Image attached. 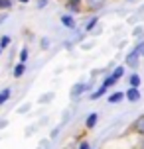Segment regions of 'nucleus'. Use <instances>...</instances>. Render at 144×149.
I'll list each match as a JSON object with an SVG mask.
<instances>
[{"label":"nucleus","instance_id":"f03ea898","mask_svg":"<svg viewBox=\"0 0 144 149\" xmlns=\"http://www.w3.org/2000/svg\"><path fill=\"white\" fill-rule=\"evenodd\" d=\"M83 90H87V84H85V82H77L75 86L71 88V96H73V98H77L79 94H81V92H83Z\"/></svg>","mask_w":144,"mask_h":149},{"label":"nucleus","instance_id":"a211bd4d","mask_svg":"<svg viewBox=\"0 0 144 149\" xmlns=\"http://www.w3.org/2000/svg\"><path fill=\"white\" fill-rule=\"evenodd\" d=\"M47 45H49V39H47V37H44V39H42V47H44V49H47Z\"/></svg>","mask_w":144,"mask_h":149},{"label":"nucleus","instance_id":"423d86ee","mask_svg":"<svg viewBox=\"0 0 144 149\" xmlns=\"http://www.w3.org/2000/svg\"><path fill=\"white\" fill-rule=\"evenodd\" d=\"M128 82H130V86H132V88H138V86H140V77H138V74H130Z\"/></svg>","mask_w":144,"mask_h":149},{"label":"nucleus","instance_id":"4be33fe9","mask_svg":"<svg viewBox=\"0 0 144 149\" xmlns=\"http://www.w3.org/2000/svg\"><path fill=\"white\" fill-rule=\"evenodd\" d=\"M140 149H144V139H142V143H140Z\"/></svg>","mask_w":144,"mask_h":149},{"label":"nucleus","instance_id":"393cba45","mask_svg":"<svg viewBox=\"0 0 144 149\" xmlns=\"http://www.w3.org/2000/svg\"><path fill=\"white\" fill-rule=\"evenodd\" d=\"M0 51H2V49H0Z\"/></svg>","mask_w":144,"mask_h":149},{"label":"nucleus","instance_id":"f3484780","mask_svg":"<svg viewBox=\"0 0 144 149\" xmlns=\"http://www.w3.org/2000/svg\"><path fill=\"white\" fill-rule=\"evenodd\" d=\"M10 4H12L10 0H0V8H10Z\"/></svg>","mask_w":144,"mask_h":149},{"label":"nucleus","instance_id":"dca6fc26","mask_svg":"<svg viewBox=\"0 0 144 149\" xmlns=\"http://www.w3.org/2000/svg\"><path fill=\"white\" fill-rule=\"evenodd\" d=\"M26 59H28V49L24 47L22 53H20V63H26Z\"/></svg>","mask_w":144,"mask_h":149},{"label":"nucleus","instance_id":"2eb2a0df","mask_svg":"<svg viewBox=\"0 0 144 149\" xmlns=\"http://www.w3.org/2000/svg\"><path fill=\"white\" fill-rule=\"evenodd\" d=\"M95 24H97V18H91V20H89V24H87V28H85V30H87V31H91L93 28H95Z\"/></svg>","mask_w":144,"mask_h":149},{"label":"nucleus","instance_id":"1a4fd4ad","mask_svg":"<svg viewBox=\"0 0 144 149\" xmlns=\"http://www.w3.org/2000/svg\"><path fill=\"white\" fill-rule=\"evenodd\" d=\"M99 120V114H89V118H87V127H95Z\"/></svg>","mask_w":144,"mask_h":149},{"label":"nucleus","instance_id":"39448f33","mask_svg":"<svg viewBox=\"0 0 144 149\" xmlns=\"http://www.w3.org/2000/svg\"><path fill=\"white\" fill-rule=\"evenodd\" d=\"M24 71H26V65H24V63H18V65L14 67V77H16V79H20V77L24 74Z\"/></svg>","mask_w":144,"mask_h":149},{"label":"nucleus","instance_id":"0eeeda50","mask_svg":"<svg viewBox=\"0 0 144 149\" xmlns=\"http://www.w3.org/2000/svg\"><path fill=\"white\" fill-rule=\"evenodd\" d=\"M116 82H119V79H114L113 74H109V77L105 79V82H103V86H105V88H109V86H113V84H116Z\"/></svg>","mask_w":144,"mask_h":149},{"label":"nucleus","instance_id":"9b49d317","mask_svg":"<svg viewBox=\"0 0 144 149\" xmlns=\"http://www.w3.org/2000/svg\"><path fill=\"white\" fill-rule=\"evenodd\" d=\"M10 94H12V90H10V88L2 90V92H0V104H4V102H6L8 98H10Z\"/></svg>","mask_w":144,"mask_h":149},{"label":"nucleus","instance_id":"5701e85b","mask_svg":"<svg viewBox=\"0 0 144 149\" xmlns=\"http://www.w3.org/2000/svg\"><path fill=\"white\" fill-rule=\"evenodd\" d=\"M140 55H142V57H144V47H142V51H140Z\"/></svg>","mask_w":144,"mask_h":149},{"label":"nucleus","instance_id":"ddd939ff","mask_svg":"<svg viewBox=\"0 0 144 149\" xmlns=\"http://www.w3.org/2000/svg\"><path fill=\"white\" fill-rule=\"evenodd\" d=\"M10 45V37L4 36V37H0V49H4V47H8Z\"/></svg>","mask_w":144,"mask_h":149},{"label":"nucleus","instance_id":"9d476101","mask_svg":"<svg viewBox=\"0 0 144 149\" xmlns=\"http://www.w3.org/2000/svg\"><path fill=\"white\" fill-rule=\"evenodd\" d=\"M105 92H107V88H105V86H101V88H97V90H95V92L91 94V100H97V98H101L103 94H105Z\"/></svg>","mask_w":144,"mask_h":149},{"label":"nucleus","instance_id":"4468645a","mask_svg":"<svg viewBox=\"0 0 144 149\" xmlns=\"http://www.w3.org/2000/svg\"><path fill=\"white\" fill-rule=\"evenodd\" d=\"M122 74H124V69H122V67H116L113 71V77H114V79H121Z\"/></svg>","mask_w":144,"mask_h":149},{"label":"nucleus","instance_id":"7ed1b4c3","mask_svg":"<svg viewBox=\"0 0 144 149\" xmlns=\"http://www.w3.org/2000/svg\"><path fill=\"white\" fill-rule=\"evenodd\" d=\"M61 24H63L65 28H71V30L75 28V20H73V18H71V16H69V14L61 16Z\"/></svg>","mask_w":144,"mask_h":149},{"label":"nucleus","instance_id":"f257e3e1","mask_svg":"<svg viewBox=\"0 0 144 149\" xmlns=\"http://www.w3.org/2000/svg\"><path fill=\"white\" fill-rule=\"evenodd\" d=\"M124 96L128 98L130 102H136V100H140V92H138V88H132V86H130V88L126 90V94H124Z\"/></svg>","mask_w":144,"mask_h":149},{"label":"nucleus","instance_id":"aec40b11","mask_svg":"<svg viewBox=\"0 0 144 149\" xmlns=\"http://www.w3.org/2000/svg\"><path fill=\"white\" fill-rule=\"evenodd\" d=\"M46 4H47V0H40V2H38V6H40V8H44Z\"/></svg>","mask_w":144,"mask_h":149},{"label":"nucleus","instance_id":"20e7f679","mask_svg":"<svg viewBox=\"0 0 144 149\" xmlns=\"http://www.w3.org/2000/svg\"><path fill=\"white\" fill-rule=\"evenodd\" d=\"M134 130H136L138 134H142V135H144V116H140V118L134 122Z\"/></svg>","mask_w":144,"mask_h":149},{"label":"nucleus","instance_id":"6ab92c4d","mask_svg":"<svg viewBox=\"0 0 144 149\" xmlns=\"http://www.w3.org/2000/svg\"><path fill=\"white\" fill-rule=\"evenodd\" d=\"M79 149H89V143L83 141V143H79Z\"/></svg>","mask_w":144,"mask_h":149},{"label":"nucleus","instance_id":"f8f14e48","mask_svg":"<svg viewBox=\"0 0 144 149\" xmlns=\"http://www.w3.org/2000/svg\"><path fill=\"white\" fill-rule=\"evenodd\" d=\"M105 4V0H89V8L91 10H97V8H101Z\"/></svg>","mask_w":144,"mask_h":149},{"label":"nucleus","instance_id":"412c9836","mask_svg":"<svg viewBox=\"0 0 144 149\" xmlns=\"http://www.w3.org/2000/svg\"><path fill=\"white\" fill-rule=\"evenodd\" d=\"M69 2H71V4H77V2H81V0H69Z\"/></svg>","mask_w":144,"mask_h":149},{"label":"nucleus","instance_id":"b1692460","mask_svg":"<svg viewBox=\"0 0 144 149\" xmlns=\"http://www.w3.org/2000/svg\"><path fill=\"white\" fill-rule=\"evenodd\" d=\"M20 2H24V4H26V2H30V0H20Z\"/></svg>","mask_w":144,"mask_h":149},{"label":"nucleus","instance_id":"6e6552de","mask_svg":"<svg viewBox=\"0 0 144 149\" xmlns=\"http://www.w3.org/2000/svg\"><path fill=\"white\" fill-rule=\"evenodd\" d=\"M122 98H124V94H122V92H114V94H111V96H109V102H111V104H114V102H121Z\"/></svg>","mask_w":144,"mask_h":149}]
</instances>
